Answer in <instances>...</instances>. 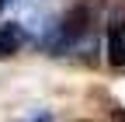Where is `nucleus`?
<instances>
[{
    "mask_svg": "<svg viewBox=\"0 0 125 122\" xmlns=\"http://www.w3.org/2000/svg\"><path fill=\"white\" fill-rule=\"evenodd\" d=\"M87 28H90V4L70 7L66 14H62V21L56 24V35L49 38V49L62 52V49H70V45H76V42L87 35Z\"/></svg>",
    "mask_w": 125,
    "mask_h": 122,
    "instance_id": "nucleus-1",
    "label": "nucleus"
},
{
    "mask_svg": "<svg viewBox=\"0 0 125 122\" xmlns=\"http://www.w3.org/2000/svg\"><path fill=\"white\" fill-rule=\"evenodd\" d=\"M108 59L115 66H125V14H115L108 28Z\"/></svg>",
    "mask_w": 125,
    "mask_h": 122,
    "instance_id": "nucleus-2",
    "label": "nucleus"
},
{
    "mask_svg": "<svg viewBox=\"0 0 125 122\" xmlns=\"http://www.w3.org/2000/svg\"><path fill=\"white\" fill-rule=\"evenodd\" d=\"M24 42H28V35H24V28L18 21H4L0 24V56H14Z\"/></svg>",
    "mask_w": 125,
    "mask_h": 122,
    "instance_id": "nucleus-3",
    "label": "nucleus"
},
{
    "mask_svg": "<svg viewBox=\"0 0 125 122\" xmlns=\"http://www.w3.org/2000/svg\"><path fill=\"white\" fill-rule=\"evenodd\" d=\"M4 4H7V0H0V11H4Z\"/></svg>",
    "mask_w": 125,
    "mask_h": 122,
    "instance_id": "nucleus-4",
    "label": "nucleus"
}]
</instances>
